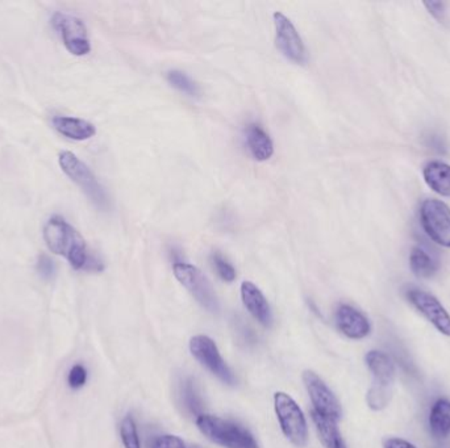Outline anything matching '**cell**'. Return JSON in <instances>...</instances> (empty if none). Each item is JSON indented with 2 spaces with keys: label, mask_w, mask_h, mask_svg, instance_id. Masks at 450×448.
I'll return each mask as SVG.
<instances>
[{
  "label": "cell",
  "mask_w": 450,
  "mask_h": 448,
  "mask_svg": "<svg viewBox=\"0 0 450 448\" xmlns=\"http://www.w3.org/2000/svg\"><path fill=\"white\" fill-rule=\"evenodd\" d=\"M199 430L211 442L225 448H260L257 440L245 427L235 422L201 414L197 420Z\"/></svg>",
  "instance_id": "2"
},
{
  "label": "cell",
  "mask_w": 450,
  "mask_h": 448,
  "mask_svg": "<svg viewBox=\"0 0 450 448\" xmlns=\"http://www.w3.org/2000/svg\"><path fill=\"white\" fill-rule=\"evenodd\" d=\"M366 364L374 376L377 386L391 389L395 382V366L388 356L381 351H370L366 355Z\"/></svg>",
  "instance_id": "14"
},
{
  "label": "cell",
  "mask_w": 450,
  "mask_h": 448,
  "mask_svg": "<svg viewBox=\"0 0 450 448\" xmlns=\"http://www.w3.org/2000/svg\"><path fill=\"white\" fill-rule=\"evenodd\" d=\"M420 223L436 243L450 248V208L442 201L428 198L420 207Z\"/></svg>",
  "instance_id": "6"
},
{
  "label": "cell",
  "mask_w": 450,
  "mask_h": 448,
  "mask_svg": "<svg viewBox=\"0 0 450 448\" xmlns=\"http://www.w3.org/2000/svg\"><path fill=\"white\" fill-rule=\"evenodd\" d=\"M179 395H181L182 405L185 407L187 413H190L191 416H197V417H200L203 414L204 404H203L201 395L199 393L198 386L192 379H186L182 382Z\"/></svg>",
  "instance_id": "21"
},
{
  "label": "cell",
  "mask_w": 450,
  "mask_h": 448,
  "mask_svg": "<svg viewBox=\"0 0 450 448\" xmlns=\"http://www.w3.org/2000/svg\"><path fill=\"white\" fill-rule=\"evenodd\" d=\"M312 420L315 422L318 438L325 448H346L336 421L320 416L315 410H312Z\"/></svg>",
  "instance_id": "19"
},
{
  "label": "cell",
  "mask_w": 450,
  "mask_h": 448,
  "mask_svg": "<svg viewBox=\"0 0 450 448\" xmlns=\"http://www.w3.org/2000/svg\"><path fill=\"white\" fill-rule=\"evenodd\" d=\"M424 6L426 7L428 12L437 19L440 23H444L447 17V6L442 1H425Z\"/></svg>",
  "instance_id": "29"
},
{
  "label": "cell",
  "mask_w": 450,
  "mask_h": 448,
  "mask_svg": "<svg viewBox=\"0 0 450 448\" xmlns=\"http://www.w3.org/2000/svg\"><path fill=\"white\" fill-rule=\"evenodd\" d=\"M423 174L425 183L431 187V189L441 196L450 198L449 165L440 160L429 162L424 167Z\"/></svg>",
  "instance_id": "17"
},
{
  "label": "cell",
  "mask_w": 450,
  "mask_h": 448,
  "mask_svg": "<svg viewBox=\"0 0 450 448\" xmlns=\"http://www.w3.org/2000/svg\"><path fill=\"white\" fill-rule=\"evenodd\" d=\"M37 272L40 274L42 279L51 280L55 275V265L53 261L46 255H41L37 261Z\"/></svg>",
  "instance_id": "28"
},
{
  "label": "cell",
  "mask_w": 450,
  "mask_h": 448,
  "mask_svg": "<svg viewBox=\"0 0 450 448\" xmlns=\"http://www.w3.org/2000/svg\"><path fill=\"white\" fill-rule=\"evenodd\" d=\"M172 271L177 280L192 295V297L204 309L211 313L219 312L220 305L217 296L212 288L211 283L198 267L186 262H175L172 265Z\"/></svg>",
  "instance_id": "5"
},
{
  "label": "cell",
  "mask_w": 450,
  "mask_h": 448,
  "mask_svg": "<svg viewBox=\"0 0 450 448\" xmlns=\"http://www.w3.org/2000/svg\"><path fill=\"white\" fill-rule=\"evenodd\" d=\"M273 19L276 27V44L279 52L292 62L305 65L308 61V53L305 42L291 20L282 12H274Z\"/></svg>",
  "instance_id": "9"
},
{
  "label": "cell",
  "mask_w": 450,
  "mask_h": 448,
  "mask_svg": "<svg viewBox=\"0 0 450 448\" xmlns=\"http://www.w3.org/2000/svg\"><path fill=\"white\" fill-rule=\"evenodd\" d=\"M58 163L62 171L80 187L82 192H84L95 207L100 209L108 208V196L105 188L98 182L96 176L84 162H82L71 151H62L58 157Z\"/></svg>",
  "instance_id": "3"
},
{
  "label": "cell",
  "mask_w": 450,
  "mask_h": 448,
  "mask_svg": "<svg viewBox=\"0 0 450 448\" xmlns=\"http://www.w3.org/2000/svg\"><path fill=\"white\" fill-rule=\"evenodd\" d=\"M53 28L61 36L67 50L73 55H86L91 52V44L84 23L74 15L55 12L52 19Z\"/></svg>",
  "instance_id": "7"
},
{
  "label": "cell",
  "mask_w": 450,
  "mask_h": 448,
  "mask_svg": "<svg viewBox=\"0 0 450 448\" xmlns=\"http://www.w3.org/2000/svg\"><path fill=\"white\" fill-rule=\"evenodd\" d=\"M52 122L57 132L74 141H86L96 134V128L93 124L78 118L55 116Z\"/></svg>",
  "instance_id": "15"
},
{
  "label": "cell",
  "mask_w": 450,
  "mask_h": 448,
  "mask_svg": "<svg viewBox=\"0 0 450 448\" xmlns=\"http://www.w3.org/2000/svg\"><path fill=\"white\" fill-rule=\"evenodd\" d=\"M152 448H200L199 446H188L183 439L175 435H162L159 436Z\"/></svg>",
  "instance_id": "26"
},
{
  "label": "cell",
  "mask_w": 450,
  "mask_h": 448,
  "mask_svg": "<svg viewBox=\"0 0 450 448\" xmlns=\"http://www.w3.org/2000/svg\"><path fill=\"white\" fill-rule=\"evenodd\" d=\"M407 297L441 334L450 337V316L435 296L417 288H411Z\"/></svg>",
  "instance_id": "11"
},
{
  "label": "cell",
  "mask_w": 450,
  "mask_h": 448,
  "mask_svg": "<svg viewBox=\"0 0 450 448\" xmlns=\"http://www.w3.org/2000/svg\"><path fill=\"white\" fill-rule=\"evenodd\" d=\"M190 351L201 366L210 369L212 373L225 382L226 385H235L236 376L228 367L224 359L220 355L216 343L210 337L197 335L190 341Z\"/></svg>",
  "instance_id": "8"
},
{
  "label": "cell",
  "mask_w": 450,
  "mask_h": 448,
  "mask_svg": "<svg viewBox=\"0 0 450 448\" xmlns=\"http://www.w3.org/2000/svg\"><path fill=\"white\" fill-rule=\"evenodd\" d=\"M44 239L48 249L62 255L75 270L102 271L103 263L90 254L86 241L80 233L60 216L52 217L44 226Z\"/></svg>",
  "instance_id": "1"
},
{
  "label": "cell",
  "mask_w": 450,
  "mask_h": 448,
  "mask_svg": "<svg viewBox=\"0 0 450 448\" xmlns=\"http://www.w3.org/2000/svg\"><path fill=\"white\" fill-rule=\"evenodd\" d=\"M212 264L217 272V275L222 277L224 281L232 283L236 279V270L232 264L229 263L220 252H213L211 256Z\"/></svg>",
  "instance_id": "25"
},
{
  "label": "cell",
  "mask_w": 450,
  "mask_h": 448,
  "mask_svg": "<svg viewBox=\"0 0 450 448\" xmlns=\"http://www.w3.org/2000/svg\"><path fill=\"white\" fill-rule=\"evenodd\" d=\"M303 382L314 404V410L323 417L339 421L343 416L341 405L337 397L333 395V392L328 388V385L312 371H305L303 373Z\"/></svg>",
  "instance_id": "10"
},
{
  "label": "cell",
  "mask_w": 450,
  "mask_h": 448,
  "mask_svg": "<svg viewBox=\"0 0 450 448\" xmlns=\"http://www.w3.org/2000/svg\"><path fill=\"white\" fill-rule=\"evenodd\" d=\"M410 265L412 272L416 277H424V279L433 277L440 268L438 259L423 246H416L412 249Z\"/></svg>",
  "instance_id": "18"
},
{
  "label": "cell",
  "mask_w": 450,
  "mask_h": 448,
  "mask_svg": "<svg viewBox=\"0 0 450 448\" xmlns=\"http://www.w3.org/2000/svg\"><path fill=\"white\" fill-rule=\"evenodd\" d=\"M426 145L429 146L432 150H436L438 153H444L447 150V144L441 136L437 134H431L428 137Z\"/></svg>",
  "instance_id": "30"
},
{
  "label": "cell",
  "mask_w": 450,
  "mask_h": 448,
  "mask_svg": "<svg viewBox=\"0 0 450 448\" xmlns=\"http://www.w3.org/2000/svg\"><path fill=\"white\" fill-rule=\"evenodd\" d=\"M429 426L432 434L437 438H447L450 435V401L438 400L429 414Z\"/></svg>",
  "instance_id": "20"
},
{
  "label": "cell",
  "mask_w": 450,
  "mask_h": 448,
  "mask_svg": "<svg viewBox=\"0 0 450 448\" xmlns=\"http://www.w3.org/2000/svg\"><path fill=\"white\" fill-rule=\"evenodd\" d=\"M336 324L341 333L350 339H362L370 334V322L356 308L340 305L336 312Z\"/></svg>",
  "instance_id": "12"
},
{
  "label": "cell",
  "mask_w": 450,
  "mask_h": 448,
  "mask_svg": "<svg viewBox=\"0 0 450 448\" xmlns=\"http://www.w3.org/2000/svg\"><path fill=\"white\" fill-rule=\"evenodd\" d=\"M67 380H69L70 388L80 389L87 382V371L83 366L77 364V366H74L73 368L70 369Z\"/></svg>",
  "instance_id": "27"
},
{
  "label": "cell",
  "mask_w": 450,
  "mask_h": 448,
  "mask_svg": "<svg viewBox=\"0 0 450 448\" xmlns=\"http://www.w3.org/2000/svg\"><path fill=\"white\" fill-rule=\"evenodd\" d=\"M390 398H391V389L372 385L368 393V405L372 410H382L388 405Z\"/></svg>",
  "instance_id": "24"
},
{
  "label": "cell",
  "mask_w": 450,
  "mask_h": 448,
  "mask_svg": "<svg viewBox=\"0 0 450 448\" xmlns=\"http://www.w3.org/2000/svg\"><path fill=\"white\" fill-rule=\"evenodd\" d=\"M166 80L172 84V87H175L181 93H187L190 96H198L199 95L198 84L187 74L179 71V70L169 71L166 75Z\"/></svg>",
  "instance_id": "22"
},
{
  "label": "cell",
  "mask_w": 450,
  "mask_h": 448,
  "mask_svg": "<svg viewBox=\"0 0 450 448\" xmlns=\"http://www.w3.org/2000/svg\"><path fill=\"white\" fill-rule=\"evenodd\" d=\"M384 448H416L410 442L400 438H390L384 442Z\"/></svg>",
  "instance_id": "31"
},
{
  "label": "cell",
  "mask_w": 450,
  "mask_h": 448,
  "mask_svg": "<svg viewBox=\"0 0 450 448\" xmlns=\"http://www.w3.org/2000/svg\"><path fill=\"white\" fill-rule=\"evenodd\" d=\"M121 440L125 448H141L140 438L137 434V426L132 416H127L120 426Z\"/></svg>",
  "instance_id": "23"
},
{
  "label": "cell",
  "mask_w": 450,
  "mask_h": 448,
  "mask_svg": "<svg viewBox=\"0 0 450 448\" xmlns=\"http://www.w3.org/2000/svg\"><path fill=\"white\" fill-rule=\"evenodd\" d=\"M246 145L253 158L260 162H265L274 154V144L270 136L258 124H249L245 129Z\"/></svg>",
  "instance_id": "16"
},
{
  "label": "cell",
  "mask_w": 450,
  "mask_h": 448,
  "mask_svg": "<svg viewBox=\"0 0 450 448\" xmlns=\"http://www.w3.org/2000/svg\"><path fill=\"white\" fill-rule=\"evenodd\" d=\"M274 408L285 436L296 447H305L308 442V427L305 414L291 395L285 392L274 395Z\"/></svg>",
  "instance_id": "4"
},
{
  "label": "cell",
  "mask_w": 450,
  "mask_h": 448,
  "mask_svg": "<svg viewBox=\"0 0 450 448\" xmlns=\"http://www.w3.org/2000/svg\"><path fill=\"white\" fill-rule=\"evenodd\" d=\"M241 299L248 312L252 315L261 325L270 328L273 322L271 310L269 303L260 288L252 281H244L241 284Z\"/></svg>",
  "instance_id": "13"
}]
</instances>
